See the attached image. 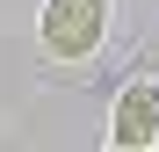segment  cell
<instances>
[{"label": "cell", "instance_id": "6da1fadb", "mask_svg": "<svg viewBox=\"0 0 159 152\" xmlns=\"http://www.w3.org/2000/svg\"><path fill=\"white\" fill-rule=\"evenodd\" d=\"M101 29H109V0H43L36 15V36L58 65H80L101 51Z\"/></svg>", "mask_w": 159, "mask_h": 152}, {"label": "cell", "instance_id": "7a4b0ae2", "mask_svg": "<svg viewBox=\"0 0 159 152\" xmlns=\"http://www.w3.org/2000/svg\"><path fill=\"white\" fill-rule=\"evenodd\" d=\"M159 131V80L152 72H138L123 94H116V116H109V145L116 152H145Z\"/></svg>", "mask_w": 159, "mask_h": 152}, {"label": "cell", "instance_id": "3957f363", "mask_svg": "<svg viewBox=\"0 0 159 152\" xmlns=\"http://www.w3.org/2000/svg\"><path fill=\"white\" fill-rule=\"evenodd\" d=\"M152 145H159V131H152Z\"/></svg>", "mask_w": 159, "mask_h": 152}]
</instances>
